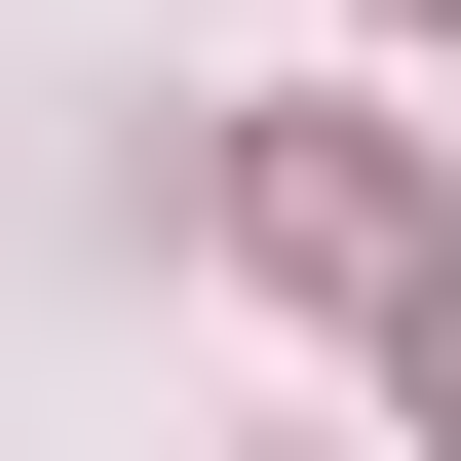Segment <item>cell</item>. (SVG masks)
<instances>
[{"label":"cell","instance_id":"obj_1","mask_svg":"<svg viewBox=\"0 0 461 461\" xmlns=\"http://www.w3.org/2000/svg\"><path fill=\"white\" fill-rule=\"evenodd\" d=\"M230 269L384 308V269H423V154H384V115H269V154H230Z\"/></svg>","mask_w":461,"mask_h":461},{"label":"cell","instance_id":"obj_2","mask_svg":"<svg viewBox=\"0 0 461 461\" xmlns=\"http://www.w3.org/2000/svg\"><path fill=\"white\" fill-rule=\"evenodd\" d=\"M384 384H423V461H461V230H423V269H384Z\"/></svg>","mask_w":461,"mask_h":461}]
</instances>
